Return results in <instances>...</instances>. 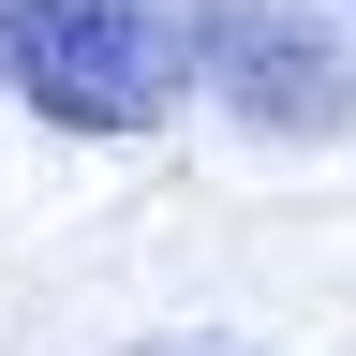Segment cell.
<instances>
[{
    "label": "cell",
    "mask_w": 356,
    "mask_h": 356,
    "mask_svg": "<svg viewBox=\"0 0 356 356\" xmlns=\"http://www.w3.org/2000/svg\"><path fill=\"white\" fill-rule=\"evenodd\" d=\"M208 0H0V89L60 134H149L193 104Z\"/></svg>",
    "instance_id": "cell-1"
},
{
    "label": "cell",
    "mask_w": 356,
    "mask_h": 356,
    "mask_svg": "<svg viewBox=\"0 0 356 356\" xmlns=\"http://www.w3.org/2000/svg\"><path fill=\"white\" fill-rule=\"evenodd\" d=\"M193 89H222L252 134H341L356 119V44L297 0H208V60Z\"/></svg>",
    "instance_id": "cell-2"
},
{
    "label": "cell",
    "mask_w": 356,
    "mask_h": 356,
    "mask_svg": "<svg viewBox=\"0 0 356 356\" xmlns=\"http://www.w3.org/2000/svg\"><path fill=\"white\" fill-rule=\"evenodd\" d=\"M149 356H208V341H149Z\"/></svg>",
    "instance_id": "cell-3"
}]
</instances>
